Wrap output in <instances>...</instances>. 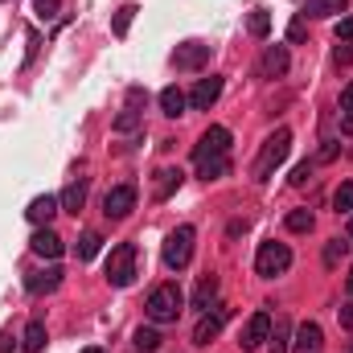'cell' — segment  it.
Here are the masks:
<instances>
[{
    "mask_svg": "<svg viewBox=\"0 0 353 353\" xmlns=\"http://www.w3.org/2000/svg\"><path fill=\"white\" fill-rule=\"evenodd\" d=\"M288 152H292V132L288 128H279V132H271L263 140V148H259V157H255V169H251V176L263 185V181H271L275 176V169L288 161Z\"/></svg>",
    "mask_w": 353,
    "mask_h": 353,
    "instance_id": "cell-1",
    "label": "cell"
},
{
    "mask_svg": "<svg viewBox=\"0 0 353 353\" xmlns=\"http://www.w3.org/2000/svg\"><path fill=\"white\" fill-rule=\"evenodd\" d=\"M181 308H185V292L176 283H157L148 292V304H144V312H148L152 325H173L176 316H181Z\"/></svg>",
    "mask_w": 353,
    "mask_h": 353,
    "instance_id": "cell-2",
    "label": "cell"
},
{
    "mask_svg": "<svg viewBox=\"0 0 353 353\" xmlns=\"http://www.w3.org/2000/svg\"><path fill=\"white\" fill-rule=\"evenodd\" d=\"M136 263H140V255H136V243H119V247H111L107 267H103L107 283H111V288H128V283L136 279Z\"/></svg>",
    "mask_w": 353,
    "mask_h": 353,
    "instance_id": "cell-3",
    "label": "cell"
},
{
    "mask_svg": "<svg viewBox=\"0 0 353 353\" xmlns=\"http://www.w3.org/2000/svg\"><path fill=\"white\" fill-rule=\"evenodd\" d=\"M193 226H176V230H169V239H165V251H161V259H165V267L169 271H185L189 267V259H193Z\"/></svg>",
    "mask_w": 353,
    "mask_h": 353,
    "instance_id": "cell-4",
    "label": "cell"
},
{
    "mask_svg": "<svg viewBox=\"0 0 353 353\" xmlns=\"http://www.w3.org/2000/svg\"><path fill=\"white\" fill-rule=\"evenodd\" d=\"M292 267V247L288 243H259V251H255V275H263V279H275V275H283Z\"/></svg>",
    "mask_w": 353,
    "mask_h": 353,
    "instance_id": "cell-5",
    "label": "cell"
},
{
    "mask_svg": "<svg viewBox=\"0 0 353 353\" xmlns=\"http://www.w3.org/2000/svg\"><path fill=\"white\" fill-rule=\"evenodd\" d=\"M226 304H210L205 312H201V321L193 325V345H210V341H218V333L226 329Z\"/></svg>",
    "mask_w": 353,
    "mask_h": 353,
    "instance_id": "cell-6",
    "label": "cell"
},
{
    "mask_svg": "<svg viewBox=\"0 0 353 353\" xmlns=\"http://www.w3.org/2000/svg\"><path fill=\"white\" fill-rule=\"evenodd\" d=\"M201 157H230V132L222 123H210L201 132V140L193 148V161H201Z\"/></svg>",
    "mask_w": 353,
    "mask_h": 353,
    "instance_id": "cell-7",
    "label": "cell"
},
{
    "mask_svg": "<svg viewBox=\"0 0 353 353\" xmlns=\"http://www.w3.org/2000/svg\"><path fill=\"white\" fill-rule=\"evenodd\" d=\"M132 210H136V189H132V185H115V189L103 193V214H107L111 222L128 218Z\"/></svg>",
    "mask_w": 353,
    "mask_h": 353,
    "instance_id": "cell-8",
    "label": "cell"
},
{
    "mask_svg": "<svg viewBox=\"0 0 353 353\" xmlns=\"http://www.w3.org/2000/svg\"><path fill=\"white\" fill-rule=\"evenodd\" d=\"M271 325H275V321H271V312H251V321H247V325H243V333H239V345H243L247 353L259 350L263 341H271Z\"/></svg>",
    "mask_w": 353,
    "mask_h": 353,
    "instance_id": "cell-9",
    "label": "cell"
},
{
    "mask_svg": "<svg viewBox=\"0 0 353 353\" xmlns=\"http://www.w3.org/2000/svg\"><path fill=\"white\" fill-rule=\"evenodd\" d=\"M210 54H214V46H205V41H185V46L173 50V66L176 70H201V66L210 62Z\"/></svg>",
    "mask_w": 353,
    "mask_h": 353,
    "instance_id": "cell-10",
    "label": "cell"
},
{
    "mask_svg": "<svg viewBox=\"0 0 353 353\" xmlns=\"http://www.w3.org/2000/svg\"><path fill=\"white\" fill-rule=\"evenodd\" d=\"M218 99H222V79H218V74L197 79V87L189 90V107H193V111H210Z\"/></svg>",
    "mask_w": 353,
    "mask_h": 353,
    "instance_id": "cell-11",
    "label": "cell"
},
{
    "mask_svg": "<svg viewBox=\"0 0 353 353\" xmlns=\"http://www.w3.org/2000/svg\"><path fill=\"white\" fill-rule=\"evenodd\" d=\"M288 66H292L288 46H267L263 58H259V74H263V79H283V74H288Z\"/></svg>",
    "mask_w": 353,
    "mask_h": 353,
    "instance_id": "cell-12",
    "label": "cell"
},
{
    "mask_svg": "<svg viewBox=\"0 0 353 353\" xmlns=\"http://www.w3.org/2000/svg\"><path fill=\"white\" fill-rule=\"evenodd\" d=\"M29 251L41 255V259H58V255H62V239H58L50 226H37L33 239H29Z\"/></svg>",
    "mask_w": 353,
    "mask_h": 353,
    "instance_id": "cell-13",
    "label": "cell"
},
{
    "mask_svg": "<svg viewBox=\"0 0 353 353\" xmlns=\"http://www.w3.org/2000/svg\"><path fill=\"white\" fill-rule=\"evenodd\" d=\"M58 283H62V267H46V271H33V275H25V292H29V296L58 292Z\"/></svg>",
    "mask_w": 353,
    "mask_h": 353,
    "instance_id": "cell-14",
    "label": "cell"
},
{
    "mask_svg": "<svg viewBox=\"0 0 353 353\" xmlns=\"http://www.w3.org/2000/svg\"><path fill=\"white\" fill-rule=\"evenodd\" d=\"M58 205H62V201H58L54 193H41V197H33V201H29V210H25V218H29L33 226H50V218L58 214Z\"/></svg>",
    "mask_w": 353,
    "mask_h": 353,
    "instance_id": "cell-15",
    "label": "cell"
},
{
    "mask_svg": "<svg viewBox=\"0 0 353 353\" xmlns=\"http://www.w3.org/2000/svg\"><path fill=\"white\" fill-rule=\"evenodd\" d=\"M325 345V333H321V325L316 321H304L300 329H296V341H292V350L296 353H321Z\"/></svg>",
    "mask_w": 353,
    "mask_h": 353,
    "instance_id": "cell-16",
    "label": "cell"
},
{
    "mask_svg": "<svg viewBox=\"0 0 353 353\" xmlns=\"http://www.w3.org/2000/svg\"><path fill=\"white\" fill-rule=\"evenodd\" d=\"M181 181H185L181 169H157V176H152V197L157 201H169L176 189H181Z\"/></svg>",
    "mask_w": 353,
    "mask_h": 353,
    "instance_id": "cell-17",
    "label": "cell"
},
{
    "mask_svg": "<svg viewBox=\"0 0 353 353\" xmlns=\"http://www.w3.org/2000/svg\"><path fill=\"white\" fill-rule=\"evenodd\" d=\"M58 201H62V210H66V214H79V210L87 205V181H83V176H79V181H70V185L62 189V197H58Z\"/></svg>",
    "mask_w": 353,
    "mask_h": 353,
    "instance_id": "cell-18",
    "label": "cell"
},
{
    "mask_svg": "<svg viewBox=\"0 0 353 353\" xmlns=\"http://www.w3.org/2000/svg\"><path fill=\"white\" fill-rule=\"evenodd\" d=\"M185 107H189V94H185L181 87H165V90H161V111H165L169 119L185 115Z\"/></svg>",
    "mask_w": 353,
    "mask_h": 353,
    "instance_id": "cell-19",
    "label": "cell"
},
{
    "mask_svg": "<svg viewBox=\"0 0 353 353\" xmlns=\"http://www.w3.org/2000/svg\"><path fill=\"white\" fill-rule=\"evenodd\" d=\"M197 165V176L201 181H218V176L230 173V157H201V161H193Z\"/></svg>",
    "mask_w": 353,
    "mask_h": 353,
    "instance_id": "cell-20",
    "label": "cell"
},
{
    "mask_svg": "<svg viewBox=\"0 0 353 353\" xmlns=\"http://www.w3.org/2000/svg\"><path fill=\"white\" fill-rule=\"evenodd\" d=\"M214 300H218V275H201V279H197V292H193V308L205 312Z\"/></svg>",
    "mask_w": 353,
    "mask_h": 353,
    "instance_id": "cell-21",
    "label": "cell"
},
{
    "mask_svg": "<svg viewBox=\"0 0 353 353\" xmlns=\"http://www.w3.org/2000/svg\"><path fill=\"white\" fill-rule=\"evenodd\" d=\"M304 12L308 17H345L350 12V0H308Z\"/></svg>",
    "mask_w": 353,
    "mask_h": 353,
    "instance_id": "cell-22",
    "label": "cell"
},
{
    "mask_svg": "<svg viewBox=\"0 0 353 353\" xmlns=\"http://www.w3.org/2000/svg\"><path fill=\"white\" fill-rule=\"evenodd\" d=\"M21 350H25V353H41V350H46V325H41V321H29V325H25Z\"/></svg>",
    "mask_w": 353,
    "mask_h": 353,
    "instance_id": "cell-23",
    "label": "cell"
},
{
    "mask_svg": "<svg viewBox=\"0 0 353 353\" xmlns=\"http://www.w3.org/2000/svg\"><path fill=\"white\" fill-rule=\"evenodd\" d=\"M99 247H103V239H99L94 230H83V234H79V243H74V255H79V263H90V259L99 255Z\"/></svg>",
    "mask_w": 353,
    "mask_h": 353,
    "instance_id": "cell-24",
    "label": "cell"
},
{
    "mask_svg": "<svg viewBox=\"0 0 353 353\" xmlns=\"http://www.w3.org/2000/svg\"><path fill=\"white\" fill-rule=\"evenodd\" d=\"M132 345H136L140 353H157V350H161V333H157V325H148V329L140 325V329H136V337H132Z\"/></svg>",
    "mask_w": 353,
    "mask_h": 353,
    "instance_id": "cell-25",
    "label": "cell"
},
{
    "mask_svg": "<svg viewBox=\"0 0 353 353\" xmlns=\"http://www.w3.org/2000/svg\"><path fill=\"white\" fill-rule=\"evenodd\" d=\"M288 341H292V325H288V316H275V325H271V353H288Z\"/></svg>",
    "mask_w": 353,
    "mask_h": 353,
    "instance_id": "cell-26",
    "label": "cell"
},
{
    "mask_svg": "<svg viewBox=\"0 0 353 353\" xmlns=\"http://www.w3.org/2000/svg\"><path fill=\"white\" fill-rule=\"evenodd\" d=\"M283 226H288L292 234H308V230L316 226V218H312V210H292V214L283 218Z\"/></svg>",
    "mask_w": 353,
    "mask_h": 353,
    "instance_id": "cell-27",
    "label": "cell"
},
{
    "mask_svg": "<svg viewBox=\"0 0 353 353\" xmlns=\"http://www.w3.org/2000/svg\"><path fill=\"white\" fill-rule=\"evenodd\" d=\"M136 4H123V8H115V21H111V33L115 37H128V29H132V21H136Z\"/></svg>",
    "mask_w": 353,
    "mask_h": 353,
    "instance_id": "cell-28",
    "label": "cell"
},
{
    "mask_svg": "<svg viewBox=\"0 0 353 353\" xmlns=\"http://www.w3.org/2000/svg\"><path fill=\"white\" fill-rule=\"evenodd\" d=\"M350 243L353 239H329L325 243V267H337L345 255H350Z\"/></svg>",
    "mask_w": 353,
    "mask_h": 353,
    "instance_id": "cell-29",
    "label": "cell"
},
{
    "mask_svg": "<svg viewBox=\"0 0 353 353\" xmlns=\"http://www.w3.org/2000/svg\"><path fill=\"white\" fill-rule=\"evenodd\" d=\"M140 123H144V111H128V107H123V111L115 115V123H111V128H115L119 136H128V132H136Z\"/></svg>",
    "mask_w": 353,
    "mask_h": 353,
    "instance_id": "cell-30",
    "label": "cell"
},
{
    "mask_svg": "<svg viewBox=\"0 0 353 353\" xmlns=\"http://www.w3.org/2000/svg\"><path fill=\"white\" fill-rule=\"evenodd\" d=\"M247 29H251V37L263 41L267 33H271V12H267V8H255V12L247 17Z\"/></svg>",
    "mask_w": 353,
    "mask_h": 353,
    "instance_id": "cell-31",
    "label": "cell"
},
{
    "mask_svg": "<svg viewBox=\"0 0 353 353\" xmlns=\"http://www.w3.org/2000/svg\"><path fill=\"white\" fill-rule=\"evenodd\" d=\"M333 210H337V214H353V181H341V185H337Z\"/></svg>",
    "mask_w": 353,
    "mask_h": 353,
    "instance_id": "cell-32",
    "label": "cell"
},
{
    "mask_svg": "<svg viewBox=\"0 0 353 353\" xmlns=\"http://www.w3.org/2000/svg\"><path fill=\"white\" fill-rule=\"evenodd\" d=\"M33 12H37V21H54L62 12V0H33Z\"/></svg>",
    "mask_w": 353,
    "mask_h": 353,
    "instance_id": "cell-33",
    "label": "cell"
},
{
    "mask_svg": "<svg viewBox=\"0 0 353 353\" xmlns=\"http://www.w3.org/2000/svg\"><path fill=\"white\" fill-rule=\"evenodd\" d=\"M333 33H337V41H353V12H345V17H337Z\"/></svg>",
    "mask_w": 353,
    "mask_h": 353,
    "instance_id": "cell-34",
    "label": "cell"
},
{
    "mask_svg": "<svg viewBox=\"0 0 353 353\" xmlns=\"http://www.w3.org/2000/svg\"><path fill=\"white\" fill-rule=\"evenodd\" d=\"M308 176H312V165H308V161H300V165H296V169H292V176H288V181H292V185H296V189H300V185H304V181H308Z\"/></svg>",
    "mask_w": 353,
    "mask_h": 353,
    "instance_id": "cell-35",
    "label": "cell"
},
{
    "mask_svg": "<svg viewBox=\"0 0 353 353\" xmlns=\"http://www.w3.org/2000/svg\"><path fill=\"white\" fill-rule=\"evenodd\" d=\"M304 37H308V25H304V17H296L288 25V41H304Z\"/></svg>",
    "mask_w": 353,
    "mask_h": 353,
    "instance_id": "cell-36",
    "label": "cell"
},
{
    "mask_svg": "<svg viewBox=\"0 0 353 353\" xmlns=\"http://www.w3.org/2000/svg\"><path fill=\"white\" fill-rule=\"evenodd\" d=\"M144 103H148V94H144L140 87H132V90H128V111H140Z\"/></svg>",
    "mask_w": 353,
    "mask_h": 353,
    "instance_id": "cell-37",
    "label": "cell"
},
{
    "mask_svg": "<svg viewBox=\"0 0 353 353\" xmlns=\"http://www.w3.org/2000/svg\"><path fill=\"white\" fill-rule=\"evenodd\" d=\"M333 58H337V66H350V62H353V46H350V41H345V46H337V54H333Z\"/></svg>",
    "mask_w": 353,
    "mask_h": 353,
    "instance_id": "cell-38",
    "label": "cell"
},
{
    "mask_svg": "<svg viewBox=\"0 0 353 353\" xmlns=\"http://www.w3.org/2000/svg\"><path fill=\"white\" fill-rule=\"evenodd\" d=\"M337 144H341V140H325V148L316 152V161H333V157H337Z\"/></svg>",
    "mask_w": 353,
    "mask_h": 353,
    "instance_id": "cell-39",
    "label": "cell"
},
{
    "mask_svg": "<svg viewBox=\"0 0 353 353\" xmlns=\"http://www.w3.org/2000/svg\"><path fill=\"white\" fill-rule=\"evenodd\" d=\"M341 111H353V83L341 90Z\"/></svg>",
    "mask_w": 353,
    "mask_h": 353,
    "instance_id": "cell-40",
    "label": "cell"
},
{
    "mask_svg": "<svg viewBox=\"0 0 353 353\" xmlns=\"http://www.w3.org/2000/svg\"><path fill=\"white\" fill-rule=\"evenodd\" d=\"M341 132L353 136V111H341Z\"/></svg>",
    "mask_w": 353,
    "mask_h": 353,
    "instance_id": "cell-41",
    "label": "cell"
},
{
    "mask_svg": "<svg viewBox=\"0 0 353 353\" xmlns=\"http://www.w3.org/2000/svg\"><path fill=\"white\" fill-rule=\"evenodd\" d=\"M341 325H345V329H353V304H345V308H341Z\"/></svg>",
    "mask_w": 353,
    "mask_h": 353,
    "instance_id": "cell-42",
    "label": "cell"
},
{
    "mask_svg": "<svg viewBox=\"0 0 353 353\" xmlns=\"http://www.w3.org/2000/svg\"><path fill=\"white\" fill-rule=\"evenodd\" d=\"M0 353H12V337L8 333H0Z\"/></svg>",
    "mask_w": 353,
    "mask_h": 353,
    "instance_id": "cell-43",
    "label": "cell"
},
{
    "mask_svg": "<svg viewBox=\"0 0 353 353\" xmlns=\"http://www.w3.org/2000/svg\"><path fill=\"white\" fill-rule=\"evenodd\" d=\"M345 292L353 296V267H350V275H345Z\"/></svg>",
    "mask_w": 353,
    "mask_h": 353,
    "instance_id": "cell-44",
    "label": "cell"
},
{
    "mask_svg": "<svg viewBox=\"0 0 353 353\" xmlns=\"http://www.w3.org/2000/svg\"><path fill=\"white\" fill-rule=\"evenodd\" d=\"M83 353H103V350H94V345H90V350H83Z\"/></svg>",
    "mask_w": 353,
    "mask_h": 353,
    "instance_id": "cell-45",
    "label": "cell"
},
{
    "mask_svg": "<svg viewBox=\"0 0 353 353\" xmlns=\"http://www.w3.org/2000/svg\"><path fill=\"white\" fill-rule=\"evenodd\" d=\"M350 239H353V214H350Z\"/></svg>",
    "mask_w": 353,
    "mask_h": 353,
    "instance_id": "cell-46",
    "label": "cell"
},
{
    "mask_svg": "<svg viewBox=\"0 0 353 353\" xmlns=\"http://www.w3.org/2000/svg\"><path fill=\"white\" fill-rule=\"evenodd\" d=\"M350 353H353V350H350Z\"/></svg>",
    "mask_w": 353,
    "mask_h": 353,
    "instance_id": "cell-47",
    "label": "cell"
}]
</instances>
